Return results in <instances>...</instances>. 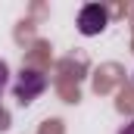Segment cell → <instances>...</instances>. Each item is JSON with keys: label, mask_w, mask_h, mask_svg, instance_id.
Here are the masks:
<instances>
[{"label": "cell", "mask_w": 134, "mask_h": 134, "mask_svg": "<svg viewBox=\"0 0 134 134\" xmlns=\"http://www.w3.org/2000/svg\"><path fill=\"white\" fill-rule=\"evenodd\" d=\"M44 91H47V75L37 72V69H22L19 78H16V84H13L16 100H22V103H31L34 97H41Z\"/></svg>", "instance_id": "cell-1"}, {"label": "cell", "mask_w": 134, "mask_h": 134, "mask_svg": "<svg viewBox=\"0 0 134 134\" xmlns=\"http://www.w3.org/2000/svg\"><path fill=\"white\" fill-rule=\"evenodd\" d=\"M106 25H109V9H106V6H100V3L81 6V13H78V31L84 34V37L100 34Z\"/></svg>", "instance_id": "cell-2"}, {"label": "cell", "mask_w": 134, "mask_h": 134, "mask_svg": "<svg viewBox=\"0 0 134 134\" xmlns=\"http://www.w3.org/2000/svg\"><path fill=\"white\" fill-rule=\"evenodd\" d=\"M3 87H6V66L0 63V94H3Z\"/></svg>", "instance_id": "cell-3"}, {"label": "cell", "mask_w": 134, "mask_h": 134, "mask_svg": "<svg viewBox=\"0 0 134 134\" xmlns=\"http://www.w3.org/2000/svg\"><path fill=\"white\" fill-rule=\"evenodd\" d=\"M119 134H134V122H131V125H125V128H122Z\"/></svg>", "instance_id": "cell-4"}]
</instances>
